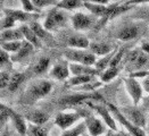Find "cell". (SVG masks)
I'll list each match as a JSON object with an SVG mask.
<instances>
[{"mask_svg":"<svg viewBox=\"0 0 149 136\" xmlns=\"http://www.w3.org/2000/svg\"><path fill=\"white\" fill-rule=\"evenodd\" d=\"M125 67L131 73H136L140 70H149V55L143 52L141 49L130 51L125 58Z\"/></svg>","mask_w":149,"mask_h":136,"instance_id":"obj_1","label":"cell"},{"mask_svg":"<svg viewBox=\"0 0 149 136\" xmlns=\"http://www.w3.org/2000/svg\"><path fill=\"white\" fill-rule=\"evenodd\" d=\"M52 83L49 79H37L33 81L25 91L26 99L31 102H34L38 100H41L46 98L50 92L52 91Z\"/></svg>","mask_w":149,"mask_h":136,"instance_id":"obj_2","label":"cell"},{"mask_svg":"<svg viewBox=\"0 0 149 136\" xmlns=\"http://www.w3.org/2000/svg\"><path fill=\"white\" fill-rule=\"evenodd\" d=\"M67 23H68V16L66 12L58 7H55L47 14L43 22V27L48 32H51V31H57L62 27H65Z\"/></svg>","mask_w":149,"mask_h":136,"instance_id":"obj_3","label":"cell"},{"mask_svg":"<svg viewBox=\"0 0 149 136\" xmlns=\"http://www.w3.org/2000/svg\"><path fill=\"white\" fill-rule=\"evenodd\" d=\"M64 57L67 61L92 67H95L97 62L96 56L87 49H67L64 52Z\"/></svg>","mask_w":149,"mask_h":136,"instance_id":"obj_4","label":"cell"},{"mask_svg":"<svg viewBox=\"0 0 149 136\" xmlns=\"http://www.w3.org/2000/svg\"><path fill=\"white\" fill-rule=\"evenodd\" d=\"M88 115L81 113V111H62L55 117L54 124L58 126L62 130H67L77 125L76 123H79L81 119H84Z\"/></svg>","mask_w":149,"mask_h":136,"instance_id":"obj_5","label":"cell"},{"mask_svg":"<svg viewBox=\"0 0 149 136\" xmlns=\"http://www.w3.org/2000/svg\"><path fill=\"white\" fill-rule=\"evenodd\" d=\"M118 109L129 122H131L133 125L145 129L147 118H146V113H145L143 108H139L138 106L133 104L132 107H120Z\"/></svg>","mask_w":149,"mask_h":136,"instance_id":"obj_6","label":"cell"},{"mask_svg":"<svg viewBox=\"0 0 149 136\" xmlns=\"http://www.w3.org/2000/svg\"><path fill=\"white\" fill-rule=\"evenodd\" d=\"M98 18L93 15H88L84 12H75L74 15L71 18L72 25L74 27V30L76 31H86L89 30L91 27H93L95 25H97L98 23Z\"/></svg>","mask_w":149,"mask_h":136,"instance_id":"obj_7","label":"cell"},{"mask_svg":"<svg viewBox=\"0 0 149 136\" xmlns=\"http://www.w3.org/2000/svg\"><path fill=\"white\" fill-rule=\"evenodd\" d=\"M90 108L92 110L97 112V115L101 118V120L106 124V126L112 130V132H118V127H117V122L114 118L113 113L111 112L109 108L104 106V104H95V103H89Z\"/></svg>","mask_w":149,"mask_h":136,"instance_id":"obj_8","label":"cell"},{"mask_svg":"<svg viewBox=\"0 0 149 136\" xmlns=\"http://www.w3.org/2000/svg\"><path fill=\"white\" fill-rule=\"evenodd\" d=\"M84 123L87 127V133L90 136H104L107 134V126L106 124L95 116L92 115H88L84 118Z\"/></svg>","mask_w":149,"mask_h":136,"instance_id":"obj_9","label":"cell"},{"mask_svg":"<svg viewBox=\"0 0 149 136\" xmlns=\"http://www.w3.org/2000/svg\"><path fill=\"white\" fill-rule=\"evenodd\" d=\"M125 84V88L129 93V95L131 97L132 102L134 106H138L140 101L143 99V87L141 86V84L138 82L134 77H126L123 79Z\"/></svg>","mask_w":149,"mask_h":136,"instance_id":"obj_10","label":"cell"},{"mask_svg":"<svg viewBox=\"0 0 149 136\" xmlns=\"http://www.w3.org/2000/svg\"><path fill=\"white\" fill-rule=\"evenodd\" d=\"M3 16L9 17L12 21L16 22H22V23H31L33 21H37V12H29L25 10H17V9H12V8H5L3 10Z\"/></svg>","mask_w":149,"mask_h":136,"instance_id":"obj_11","label":"cell"},{"mask_svg":"<svg viewBox=\"0 0 149 136\" xmlns=\"http://www.w3.org/2000/svg\"><path fill=\"white\" fill-rule=\"evenodd\" d=\"M71 70H70V64L67 61H58L56 62L51 68H50L49 76L59 82H66L70 78Z\"/></svg>","mask_w":149,"mask_h":136,"instance_id":"obj_12","label":"cell"},{"mask_svg":"<svg viewBox=\"0 0 149 136\" xmlns=\"http://www.w3.org/2000/svg\"><path fill=\"white\" fill-rule=\"evenodd\" d=\"M89 100H100L102 101V97L99 94H93V93H79L74 95H68L66 98L61 100L62 104H81L83 102H88Z\"/></svg>","mask_w":149,"mask_h":136,"instance_id":"obj_13","label":"cell"},{"mask_svg":"<svg viewBox=\"0 0 149 136\" xmlns=\"http://www.w3.org/2000/svg\"><path fill=\"white\" fill-rule=\"evenodd\" d=\"M141 31H142V27L139 24L125 25L124 27H122L117 32L116 37L122 41H130V40H133L139 37L141 34Z\"/></svg>","mask_w":149,"mask_h":136,"instance_id":"obj_14","label":"cell"},{"mask_svg":"<svg viewBox=\"0 0 149 136\" xmlns=\"http://www.w3.org/2000/svg\"><path fill=\"white\" fill-rule=\"evenodd\" d=\"M34 47L31 44V43H29L27 41H23V43H22V47L19 48V50L16 52V53H14V55H10V59H12V62H17V64H22V62H24L27 58H30V56L32 55V52L34 51Z\"/></svg>","mask_w":149,"mask_h":136,"instance_id":"obj_15","label":"cell"},{"mask_svg":"<svg viewBox=\"0 0 149 136\" xmlns=\"http://www.w3.org/2000/svg\"><path fill=\"white\" fill-rule=\"evenodd\" d=\"M27 123L34 125H46L49 122L50 117L47 112L42 111L40 109H34L29 111L24 116Z\"/></svg>","mask_w":149,"mask_h":136,"instance_id":"obj_16","label":"cell"},{"mask_svg":"<svg viewBox=\"0 0 149 136\" xmlns=\"http://www.w3.org/2000/svg\"><path fill=\"white\" fill-rule=\"evenodd\" d=\"M9 120L13 123V126H14V128L16 129V132H17L18 135L26 136V132H27V122H26L24 116L19 115L18 112H16L13 109Z\"/></svg>","mask_w":149,"mask_h":136,"instance_id":"obj_17","label":"cell"},{"mask_svg":"<svg viewBox=\"0 0 149 136\" xmlns=\"http://www.w3.org/2000/svg\"><path fill=\"white\" fill-rule=\"evenodd\" d=\"M70 70L72 76L75 75H88V76H97L100 74V72L92 66H86V65H80V64H70Z\"/></svg>","mask_w":149,"mask_h":136,"instance_id":"obj_18","label":"cell"},{"mask_svg":"<svg viewBox=\"0 0 149 136\" xmlns=\"http://www.w3.org/2000/svg\"><path fill=\"white\" fill-rule=\"evenodd\" d=\"M19 30H21V32H22V34L24 37L25 41L31 43L36 49H40L42 47V42L37 37V34L33 32V30L29 26V24H22L19 26Z\"/></svg>","mask_w":149,"mask_h":136,"instance_id":"obj_19","label":"cell"},{"mask_svg":"<svg viewBox=\"0 0 149 136\" xmlns=\"http://www.w3.org/2000/svg\"><path fill=\"white\" fill-rule=\"evenodd\" d=\"M70 49H89L90 41L87 37L82 34H74L67 39L66 41Z\"/></svg>","mask_w":149,"mask_h":136,"instance_id":"obj_20","label":"cell"},{"mask_svg":"<svg viewBox=\"0 0 149 136\" xmlns=\"http://www.w3.org/2000/svg\"><path fill=\"white\" fill-rule=\"evenodd\" d=\"M0 41L3 42H15V41H24V37L19 30V27L8 28L0 32Z\"/></svg>","mask_w":149,"mask_h":136,"instance_id":"obj_21","label":"cell"},{"mask_svg":"<svg viewBox=\"0 0 149 136\" xmlns=\"http://www.w3.org/2000/svg\"><path fill=\"white\" fill-rule=\"evenodd\" d=\"M89 50L95 55V56H100L105 57L112 52V46L107 42H90Z\"/></svg>","mask_w":149,"mask_h":136,"instance_id":"obj_22","label":"cell"},{"mask_svg":"<svg viewBox=\"0 0 149 136\" xmlns=\"http://www.w3.org/2000/svg\"><path fill=\"white\" fill-rule=\"evenodd\" d=\"M29 26L33 30V32L37 34V37L40 39L41 42H46V43H50L52 41V37L50 35V32H48L43 25H41L38 21H33L31 23H29Z\"/></svg>","mask_w":149,"mask_h":136,"instance_id":"obj_23","label":"cell"},{"mask_svg":"<svg viewBox=\"0 0 149 136\" xmlns=\"http://www.w3.org/2000/svg\"><path fill=\"white\" fill-rule=\"evenodd\" d=\"M95 76H88V75H75L70 77L66 82L65 85L67 87L73 86H80V85H87L89 83H91L93 81Z\"/></svg>","mask_w":149,"mask_h":136,"instance_id":"obj_24","label":"cell"},{"mask_svg":"<svg viewBox=\"0 0 149 136\" xmlns=\"http://www.w3.org/2000/svg\"><path fill=\"white\" fill-rule=\"evenodd\" d=\"M26 136H49V127L46 125H34L27 123Z\"/></svg>","mask_w":149,"mask_h":136,"instance_id":"obj_25","label":"cell"},{"mask_svg":"<svg viewBox=\"0 0 149 136\" xmlns=\"http://www.w3.org/2000/svg\"><path fill=\"white\" fill-rule=\"evenodd\" d=\"M50 67V58L48 57H40L32 66V72L36 75L45 74Z\"/></svg>","mask_w":149,"mask_h":136,"instance_id":"obj_26","label":"cell"},{"mask_svg":"<svg viewBox=\"0 0 149 136\" xmlns=\"http://www.w3.org/2000/svg\"><path fill=\"white\" fill-rule=\"evenodd\" d=\"M84 6V0H61L58 1L57 6L63 10H75Z\"/></svg>","mask_w":149,"mask_h":136,"instance_id":"obj_27","label":"cell"},{"mask_svg":"<svg viewBox=\"0 0 149 136\" xmlns=\"http://www.w3.org/2000/svg\"><path fill=\"white\" fill-rule=\"evenodd\" d=\"M87 132V127H86V123L84 120L82 123H79L75 125L74 127L67 129V130H63L61 136H82Z\"/></svg>","mask_w":149,"mask_h":136,"instance_id":"obj_28","label":"cell"},{"mask_svg":"<svg viewBox=\"0 0 149 136\" xmlns=\"http://www.w3.org/2000/svg\"><path fill=\"white\" fill-rule=\"evenodd\" d=\"M25 81V74L24 73H14L12 74L10 77V82H9V85H8V90L10 92H15L18 87L23 84V82Z\"/></svg>","mask_w":149,"mask_h":136,"instance_id":"obj_29","label":"cell"},{"mask_svg":"<svg viewBox=\"0 0 149 136\" xmlns=\"http://www.w3.org/2000/svg\"><path fill=\"white\" fill-rule=\"evenodd\" d=\"M118 73H120V67H108V68H106L100 75L101 83H108V82L113 81L118 75Z\"/></svg>","mask_w":149,"mask_h":136,"instance_id":"obj_30","label":"cell"},{"mask_svg":"<svg viewBox=\"0 0 149 136\" xmlns=\"http://www.w3.org/2000/svg\"><path fill=\"white\" fill-rule=\"evenodd\" d=\"M22 43H23V41H15V42H3V41H0V48L3 51H6L7 53H9V55H14L22 47Z\"/></svg>","mask_w":149,"mask_h":136,"instance_id":"obj_31","label":"cell"},{"mask_svg":"<svg viewBox=\"0 0 149 136\" xmlns=\"http://www.w3.org/2000/svg\"><path fill=\"white\" fill-rule=\"evenodd\" d=\"M12 64L13 62L10 59V55L0 48V72L6 70V68L10 67Z\"/></svg>","mask_w":149,"mask_h":136,"instance_id":"obj_32","label":"cell"},{"mask_svg":"<svg viewBox=\"0 0 149 136\" xmlns=\"http://www.w3.org/2000/svg\"><path fill=\"white\" fill-rule=\"evenodd\" d=\"M13 109L10 107L3 104L2 102H0V122L1 123H6L9 118H10V115H12Z\"/></svg>","mask_w":149,"mask_h":136,"instance_id":"obj_33","label":"cell"},{"mask_svg":"<svg viewBox=\"0 0 149 136\" xmlns=\"http://www.w3.org/2000/svg\"><path fill=\"white\" fill-rule=\"evenodd\" d=\"M10 77H12V74H10L8 70H2V72H0V88H1V90L8 88L9 82H10Z\"/></svg>","mask_w":149,"mask_h":136,"instance_id":"obj_34","label":"cell"},{"mask_svg":"<svg viewBox=\"0 0 149 136\" xmlns=\"http://www.w3.org/2000/svg\"><path fill=\"white\" fill-rule=\"evenodd\" d=\"M34 7L37 8L38 10L41 9V8H45V7H48V6H51V5H56L57 6V1L56 0H32Z\"/></svg>","mask_w":149,"mask_h":136,"instance_id":"obj_35","label":"cell"},{"mask_svg":"<svg viewBox=\"0 0 149 136\" xmlns=\"http://www.w3.org/2000/svg\"><path fill=\"white\" fill-rule=\"evenodd\" d=\"M21 1V5L23 7V10L29 12H37L38 9L34 7L32 0H19Z\"/></svg>","mask_w":149,"mask_h":136,"instance_id":"obj_36","label":"cell"},{"mask_svg":"<svg viewBox=\"0 0 149 136\" xmlns=\"http://www.w3.org/2000/svg\"><path fill=\"white\" fill-rule=\"evenodd\" d=\"M147 2H149V0H127L124 3L127 6H134V5H139V3H147Z\"/></svg>","mask_w":149,"mask_h":136,"instance_id":"obj_37","label":"cell"},{"mask_svg":"<svg viewBox=\"0 0 149 136\" xmlns=\"http://www.w3.org/2000/svg\"><path fill=\"white\" fill-rule=\"evenodd\" d=\"M142 87H143V91H146L149 94V70H148V76L142 82Z\"/></svg>","mask_w":149,"mask_h":136,"instance_id":"obj_38","label":"cell"},{"mask_svg":"<svg viewBox=\"0 0 149 136\" xmlns=\"http://www.w3.org/2000/svg\"><path fill=\"white\" fill-rule=\"evenodd\" d=\"M87 2H91V3H97V5H108L109 0H84Z\"/></svg>","mask_w":149,"mask_h":136,"instance_id":"obj_39","label":"cell"},{"mask_svg":"<svg viewBox=\"0 0 149 136\" xmlns=\"http://www.w3.org/2000/svg\"><path fill=\"white\" fill-rule=\"evenodd\" d=\"M142 108L145 110H149V94L142 99Z\"/></svg>","mask_w":149,"mask_h":136,"instance_id":"obj_40","label":"cell"},{"mask_svg":"<svg viewBox=\"0 0 149 136\" xmlns=\"http://www.w3.org/2000/svg\"><path fill=\"white\" fill-rule=\"evenodd\" d=\"M140 49L142 50L143 52H146V53L149 55V41L148 42H143V43L141 44V48H140Z\"/></svg>","mask_w":149,"mask_h":136,"instance_id":"obj_41","label":"cell"},{"mask_svg":"<svg viewBox=\"0 0 149 136\" xmlns=\"http://www.w3.org/2000/svg\"><path fill=\"white\" fill-rule=\"evenodd\" d=\"M1 136H13L12 135V132H10V129H9L8 127H6V128H5V130L2 132Z\"/></svg>","mask_w":149,"mask_h":136,"instance_id":"obj_42","label":"cell"},{"mask_svg":"<svg viewBox=\"0 0 149 136\" xmlns=\"http://www.w3.org/2000/svg\"><path fill=\"white\" fill-rule=\"evenodd\" d=\"M111 136H123L122 133L118 130V132H111Z\"/></svg>","mask_w":149,"mask_h":136,"instance_id":"obj_43","label":"cell"},{"mask_svg":"<svg viewBox=\"0 0 149 136\" xmlns=\"http://www.w3.org/2000/svg\"><path fill=\"white\" fill-rule=\"evenodd\" d=\"M121 133H122V135H123V136H130V135H129V133H127L126 130H122Z\"/></svg>","mask_w":149,"mask_h":136,"instance_id":"obj_44","label":"cell"},{"mask_svg":"<svg viewBox=\"0 0 149 136\" xmlns=\"http://www.w3.org/2000/svg\"><path fill=\"white\" fill-rule=\"evenodd\" d=\"M146 14H147V16L145 17V19H146V21H147V22L149 23V12H146Z\"/></svg>","mask_w":149,"mask_h":136,"instance_id":"obj_45","label":"cell"},{"mask_svg":"<svg viewBox=\"0 0 149 136\" xmlns=\"http://www.w3.org/2000/svg\"><path fill=\"white\" fill-rule=\"evenodd\" d=\"M104 136H111V132H108L107 134H105V135H104Z\"/></svg>","mask_w":149,"mask_h":136,"instance_id":"obj_46","label":"cell"},{"mask_svg":"<svg viewBox=\"0 0 149 136\" xmlns=\"http://www.w3.org/2000/svg\"><path fill=\"white\" fill-rule=\"evenodd\" d=\"M82 136H90V135H89V134H88L87 132H86V133H84V134H83V135H82Z\"/></svg>","mask_w":149,"mask_h":136,"instance_id":"obj_47","label":"cell"},{"mask_svg":"<svg viewBox=\"0 0 149 136\" xmlns=\"http://www.w3.org/2000/svg\"><path fill=\"white\" fill-rule=\"evenodd\" d=\"M148 120H149V113H148Z\"/></svg>","mask_w":149,"mask_h":136,"instance_id":"obj_48","label":"cell"}]
</instances>
